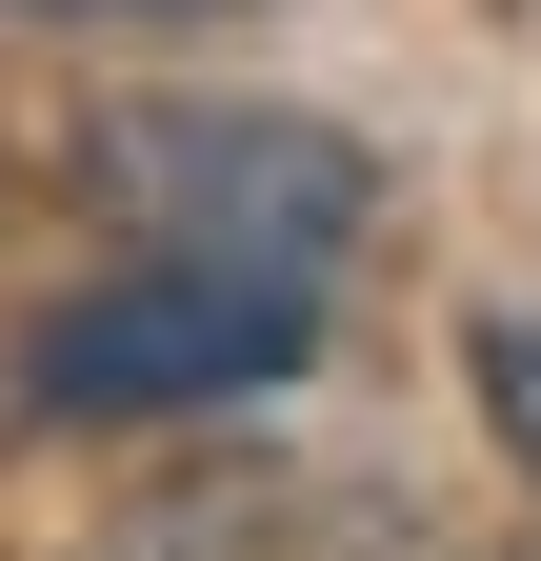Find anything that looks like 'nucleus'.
<instances>
[{"label":"nucleus","mask_w":541,"mask_h":561,"mask_svg":"<svg viewBox=\"0 0 541 561\" xmlns=\"http://www.w3.org/2000/svg\"><path fill=\"white\" fill-rule=\"evenodd\" d=\"M101 201L161 261L321 280V261L381 221V161H361L342 121H281V101H141V121H101Z\"/></svg>","instance_id":"f257e3e1"},{"label":"nucleus","mask_w":541,"mask_h":561,"mask_svg":"<svg viewBox=\"0 0 541 561\" xmlns=\"http://www.w3.org/2000/svg\"><path fill=\"white\" fill-rule=\"evenodd\" d=\"M301 341H321V280L141 261V280H101V301L21 362V401H41V421H181V401H261V381H301Z\"/></svg>","instance_id":"f03ea898"},{"label":"nucleus","mask_w":541,"mask_h":561,"mask_svg":"<svg viewBox=\"0 0 541 561\" xmlns=\"http://www.w3.org/2000/svg\"><path fill=\"white\" fill-rule=\"evenodd\" d=\"M461 381H482V421H502V461L541 481V321H482V341H461Z\"/></svg>","instance_id":"7ed1b4c3"}]
</instances>
